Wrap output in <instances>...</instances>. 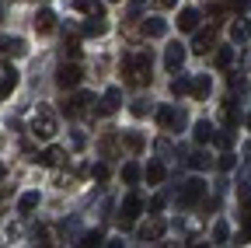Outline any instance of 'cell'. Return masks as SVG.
<instances>
[{
    "instance_id": "1",
    "label": "cell",
    "mask_w": 251,
    "mask_h": 248,
    "mask_svg": "<svg viewBox=\"0 0 251 248\" xmlns=\"http://www.w3.org/2000/svg\"><path fill=\"white\" fill-rule=\"evenodd\" d=\"M150 67H153V59L147 49H136V53H126L122 56V81L126 84H133V87H147L150 84Z\"/></svg>"
},
{
    "instance_id": "2",
    "label": "cell",
    "mask_w": 251,
    "mask_h": 248,
    "mask_svg": "<svg viewBox=\"0 0 251 248\" xmlns=\"http://www.w3.org/2000/svg\"><path fill=\"white\" fill-rule=\"evenodd\" d=\"M157 126L168 130V133H178V130H185V126H188V115H185V109L161 105V109H157Z\"/></svg>"
},
{
    "instance_id": "3",
    "label": "cell",
    "mask_w": 251,
    "mask_h": 248,
    "mask_svg": "<svg viewBox=\"0 0 251 248\" xmlns=\"http://www.w3.org/2000/svg\"><path fill=\"white\" fill-rule=\"evenodd\" d=\"M140 213H143V196H140V193H129V196L122 199V206H119V227L129 231V227L136 224Z\"/></svg>"
},
{
    "instance_id": "4",
    "label": "cell",
    "mask_w": 251,
    "mask_h": 248,
    "mask_svg": "<svg viewBox=\"0 0 251 248\" xmlns=\"http://www.w3.org/2000/svg\"><path fill=\"white\" fill-rule=\"evenodd\" d=\"M202 196H206V182H202V178H188L181 189H178V206H181V210H192Z\"/></svg>"
},
{
    "instance_id": "5",
    "label": "cell",
    "mask_w": 251,
    "mask_h": 248,
    "mask_svg": "<svg viewBox=\"0 0 251 248\" xmlns=\"http://www.w3.org/2000/svg\"><path fill=\"white\" fill-rule=\"evenodd\" d=\"M52 133H56V112L52 109H39L35 115H31V137L49 140Z\"/></svg>"
},
{
    "instance_id": "6",
    "label": "cell",
    "mask_w": 251,
    "mask_h": 248,
    "mask_svg": "<svg viewBox=\"0 0 251 248\" xmlns=\"http://www.w3.org/2000/svg\"><path fill=\"white\" fill-rule=\"evenodd\" d=\"M164 231H168L164 217L150 213V220H143V224L136 227V238H140V241H161V238H164Z\"/></svg>"
},
{
    "instance_id": "7",
    "label": "cell",
    "mask_w": 251,
    "mask_h": 248,
    "mask_svg": "<svg viewBox=\"0 0 251 248\" xmlns=\"http://www.w3.org/2000/svg\"><path fill=\"white\" fill-rule=\"evenodd\" d=\"M91 95H87V91H77V95L74 98H67V102H63V112H67L70 119H80V115H87L91 112Z\"/></svg>"
},
{
    "instance_id": "8",
    "label": "cell",
    "mask_w": 251,
    "mask_h": 248,
    "mask_svg": "<svg viewBox=\"0 0 251 248\" xmlns=\"http://www.w3.org/2000/svg\"><path fill=\"white\" fill-rule=\"evenodd\" d=\"M80 77H84V70H80L77 63H63V67L56 70V84H59V87H77Z\"/></svg>"
},
{
    "instance_id": "9",
    "label": "cell",
    "mask_w": 251,
    "mask_h": 248,
    "mask_svg": "<svg viewBox=\"0 0 251 248\" xmlns=\"http://www.w3.org/2000/svg\"><path fill=\"white\" fill-rule=\"evenodd\" d=\"M213 46H216V21H213V25L206 28V32H196V42H192V53H199V56H202V53H209Z\"/></svg>"
},
{
    "instance_id": "10",
    "label": "cell",
    "mask_w": 251,
    "mask_h": 248,
    "mask_svg": "<svg viewBox=\"0 0 251 248\" xmlns=\"http://www.w3.org/2000/svg\"><path fill=\"white\" fill-rule=\"evenodd\" d=\"M237 241H251V193L241 196V234Z\"/></svg>"
},
{
    "instance_id": "11",
    "label": "cell",
    "mask_w": 251,
    "mask_h": 248,
    "mask_svg": "<svg viewBox=\"0 0 251 248\" xmlns=\"http://www.w3.org/2000/svg\"><path fill=\"white\" fill-rule=\"evenodd\" d=\"M31 25H35V32H39V35H52V32H56V14H52L49 7H42Z\"/></svg>"
},
{
    "instance_id": "12",
    "label": "cell",
    "mask_w": 251,
    "mask_h": 248,
    "mask_svg": "<svg viewBox=\"0 0 251 248\" xmlns=\"http://www.w3.org/2000/svg\"><path fill=\"white\" fill-rule=\"evenodd\" d=\"M119 105H122V91L119 87H108L105 98H101V105H98V112L101 115H112V112H119Z\"/></svg>"
},
{
    "instance_id": "13",
    "label": "cell",
    "mask_w": 251,
    "mask_h": 248,
    "mask_svg": "<svg viewBox=\"0 0 251 248\" xmlns=\"http://www.w3.org/2000/svg\"><path fill=\"white\" fill-rule=\"evenodd\" d=\"M164 63H168V70L171 74H178L181 70V63H185V46H168V53H164Z\"/></svg>"
},
{
    "instance_id": "14",
    "label": "cell",
    "mask_w": 251,
    "mask_h": 248,
    "mask_svg": "<svg viewBox=\"0 0 251 248\" xmlns=\"http://www.w3.org/2000/svg\"><path fill=\"white\" fill-rule=\"evenodd\" d=\"M18 87V70L14 67H0V98H7Z\"/></svg>"
},
{
    "instance_id": "15",
    "label": "cell",
    "mask_w": 251,
    "mask_h": 248,
    "mask_svg": "<svg viewBox=\"0 0 251 248\" xmlns=\"http://www.w3.org/2000/svg\"><path fill=\"white\" fill-rule=\"evenodd\" d=\"M199 11L196 7H185L181 14H178V28H181V32H196V28H199Z\"/></svg>"
},
{
    "instance_id": "16",
    "label": "cell",
    "mask_w": 251,
    "mask_h": 248,
    "mask_svg": "<svg viewBox=\"0 0 251 248\" xmlns=\"http://www.w3.org/2000/svg\"><path fill=\"white\" fill-rule=\"evenodd\" d=\"M31 161H39V165H46V168H56V165L63 161V147H46V150L35 154Z\"/></svg>"
},
{
    "instance_id": "17",
    "label": "cell",
    "mask_w": 251,
    "mask_h": 248,
    "mask_svg": "<svg viewBox=\"0 0 251 248\" xmlns=\"http://www.w3.org/2000/svg\"><path fill=\"white\" fill-rule=\"evenodd\" d=\"M143 178H147V182H150V185H161V182H164V178H168V168H164V165H161V161H150V165H147V168H143Z\"/></svg>"
},
{
    "instance_id": "18",
    "label": "cell",
    "mask_w": 251,
    "mask_h": 248,
    "mask_svg": "<svg viewBox=\"0 0 251 248\" xmlns=\"http://www.w3.org/2000/svg\"><path fill=\"white\" fill-rule=\"evenodd\" d=\"M164 32H168L164 18H147V21H143V35H147V39H161Z\"/></svg>"
},
{
    "instance_id": "19",
    "label": "cell",
    "mask_w": 251,
    "mask_h": 248,
    "mask_svg": "<svg viewBox=\"0 0 251 248\" xmlns=\"http://www.w3.org/2000/svg\"><path fill=\"white\" fill-rule=\"evenodd\" d=\"M0 53L4 56H25L28 46H25V39H0Z\"/></svg>"
},
{
    "instance_id": "20",
    "label": "cell",
    "mask_w": 251,
    "mask_h": 248,
    "mask_svg": "<svg viewBox=\"0 0 251 248\" xmlns=\"http://www.w3.org/2000/svg\"><path fill=\"white\" fill-rule=\"evenodd\" d=\"M220 119H224V126H227V130H234V126H237V119H241L237 102H224V109H220Z\"/></svg>"
},
{
    "instance_id": "21",
    "label": "cell",
    "mask_w": 251,
    "mask_h": 248,
    "mask_svg": "<svg viewBox=\"0 0 251 248\" xmlns=\"http://www.w3.org/2000/svg\"><path fill=\"white\" fill-rule=\"evenodd\" d=\"M192 137H196V143H209V140L216 137V130L209 126V122H206V119H199V122H196V126H192Z\"/></svg>"
},
{
    "instance_id": "22",
    "label": "cell",
    "mask_w": 251,
    "mask_h": 248,
    "mask_svg": "<svg viewBox=\"0 0 251 248\" xmlns=\"http://www.w3.org/2000/svg\"><path fill=\"white\" fill-rule=\"evenodd\" d=\"M77 4H80V11L87 18H105V4H101V0H77Z\"/></svg>"
},
{
    "instance_id": "23",
    "label": "cell",
    "mask_w": 251,
    "mask_h": 248,
    "mask_svg": "<svg viewBox=\"0 0 251 248\" xmlns=\"http://www.w3.org/2000/svg\"><path fill=\"white\" fill-rule=\"evenodd\" d=\"M209 87H213V81H209L206 74L192 77V98H206V95H209Z\"/></svg>"
},
{
    "instance_id": "24",
    "label": "cell",
    "mask_w": 251,
    "mask_h": 248,
    "mask_svg": "<svg viewBox=\"0 0 251 248\" xmlns=\"http://www.w3.org/2000/svg\"><path fill=\"white\" fill-rule=\"evenodd\" d=\"M171 95H175V98L192 95V81H188V77H175V81H171Z\"/></svg>"
},
{
    "instance_id": "25",
    "label": "cell",
    "mask_w": 251,
    "mask_h": 248,
    "mask_svg": "<svg viewBox=\"0 0 251 248\" xmlns=\"http://www.w3.org/2000/svg\"><path fill=\"white\" fill-rule=\"evenodd\" d=\"M213 241H216V245H227V241H230V227H227V220H216V224H213Z\"/></svg>"
},
{
    "instance_id": "26",
    "label": "cell",
    "mask_w": 251,
    "mask_h": 248,
    "mask_svg": "<svg viewBox=\"0 0 251 248\" xmlns=\"http://www.w3.org/2000/svg\"><path fill=\"white\" fill-rule=\"evenodd\" d=\"M140 175H143V171H140V165H136V161H129V165H122V182H129V185H136V182H140Z\"/></svg>"
},
{
    "instance_id": "27",
    "label": "cell",
    "mask_w": 251,
    "mask_h": 248,
    "mask_svg": "<svg viewBox=\"0 0 251 248\" xmlns=\"http://www.w3.org/2000/svg\"><path fill=\"white\" fill-rule=\"evenodd\" d=\"M39 206V193H25L21 199H18V213H31Z\"/></svg>"
},
{
    "instance_id": "28",
    "label": "cell",
    "mask_w": 251,
    "mask_h": 248,
    "mask_svg": "<svg viewBox=\"0 0 251 248\" xmlns=\"http://www.w3.org/2000/svg\"><path fill=\"white\" fill-rule=\"evenodd\" d=\"M230 63H234V46H220V49H216V67L227 70Z\"/></svg>"
},
{
    "instance_id": "29",
    "label": "cell",
    "mask_w": 251,
    "mask_h": 248,
    "mask_svg": "<svg viewBox=\"0 0 251 248\" xmlns=\"http://www.w3.org/2000/svg\"><path fill=\"white\" fill-rule=\"evenodd\" d=\"M59 53H63V59H67V56H70V59H74V56H77V53H80V42H77V39H74V35H70V39H63V49H59Z\"/></svg>"
},
{
    "instance_id": "30",
    "label": "cell",
    "mask_w": 251,
    "mask_h": 248,
    "mask_svg": "<svg viewBox=\"0 0 251 248\" xmlns=\"http://www.w3.org/2000/svg\"><path fill=\"white\" fill-rule=\"evenodd\" d=\"M105 28H108V25H105L101 18H91V21L84 25V32H87V35H105Z\"/></svg>"
},
{
    "instance_id": "31",
    "label": "cell",
    "mask_w": 251,
    "mask_h": 248,
    "mask_svg": "<svg viewBox=\"0 0 251 248\" xmlns=\"http://www.w3.org/2000/svg\"><path fill=\"white\" fill-rule=\"evenodd\" d=\"M230 39H234V42H244V39H248V25H244L241 18H237L234 28H230Z\"/></svg>"
},
{
    "instance_id": "32",
    "label": "cell",
    "mask_w": 251,
    "mask_h": 248,
    "mask_svg": "<svg viewBox=\"0 0 251 248\" xmlns=\"http://www.w3.org/2000/svg\"><path fill=\"white\" fill-rule=\"evenodd\" d=\"M213 143H216V147H224V150H230V143H234V137H230V130L224 126V130H220V133L213 137Z\"/></svg>"
},
{
    "instance_id": "33",
    "label": "cell",
    "mask_w": 251,
    "mask_h": 248,
    "mask_svg": "<svg viewBox=\"0 0 251 248\" xmlns=\"http://www.w3.org/2000/svg\"><path fill=\"white\" fill-rule=\"evenodd\" d=\"M126 147H129L133 154H136V150H143V137H140V133H126Z\"/></svg>"
},
{
    "instance_id": "34",
    "label": "cell",
    "mask_w": 251,
    "mask_h": 248,
    "mask_svg": "<svg viewBox=\"0 0 251 248\" xmlns=\"http://www.w3.org/2000/svg\"><path fill=\"white\" fill-rule=\"evenodd\" d=\"M91 175H94V178H98V182H105V178L112 175V168H108L105 161H98V165H94V168H91Z\"/></svg>"
},
{
    "instance_id": "35",
    "label": "cell",
    "mask_w": 251,
    "mask_h": 248,
    "mask_svg": "<svg viewBox=\"0 0 251 248\" xmlns=\"http://www.w3.org/2000/svg\"><path fill=\"white\" fill-rule=\"evenodd\" d=\"M101 241H105V234H101V231H91V234H84L77 245H87V248H91V245H101Z\"/></svg>"
},
{
    "instance_id": "36",
    "label": "cell",
    "mask_w": 251,
    "mask_h": 248,
    "mask_svg": "<svg viewBox=\"0 0 251 248\" xmlns=\"http://www.w3.org/2000/svg\"><path fill=\"white\" fill-rule=\"evenodd\" d=\"M129 112H133V115H136V119H143V115H147V112H150V105H147V102H143V98H136V102H133V105H129Z\"/></svg>"
},
{
    "instance_id": "37",
    "label": "cell",
    "mask_w": 251,
    "mask_h": 248,
    "mask_svg": "<svg viewBox=\"0 0 251 248\" xmlns=\"http://www.w3.org/2000/svg\"><path fill=\"white\" fill-rule=\"evenodd\" d=\"M224 7L234 11V14H244L248 11V0H224Z\"/></svg>"
},
{
    "instance_id": "38",
    "label": "cell",
    "mask_w": 251,
    "mask_h": 248,
    "mask_svg": "<svg viewBox=\"0 0 251 248\" xmlns=\"http://www.w3.org/2000/svg\"><path fill=\"white\" fill-rule=\"evenodd\" d=\"M188 165H192V168H206V165H209V158L196 150V154H188Z\"/></svg>"
},
{
    "instance_id": "39",
    "label": "cell",
    "mask_w": 251,
    "mask_h": 248,
    "mask_svg": "<svg viewBox=\"0 0 251 248\" xmlns=\"http://www.w3.org/2000/svg\"><path fill=\"white\" fill-rule=\"evenodd\" d=\"M164 203H168V196H164V193H157V196L150 199V213H157V210H164Z\"/></svg>"
},
{
    "instance_id": "40",
    "label": "cell",
    "mask_w": 251,
    "mask_h": 248,
    "mask_svg": "<svg viewBox=\"0 0 251 248\" xmlns=\"http://www.w3.org/2000/svg\"><path fill=\"white\" fill-rule=\"evenodd\" d=\"M234 168V154H224V158H220V171H230Z\"/></svg>"
},
{
    "instance_id": "41",
    "label": "cell",
    "mask_w": 251,
    "mask_h": 248,
    "mask_svg": "<svg viewBox=\"0 0 251 248\" xmlns=\"http://www.w3.org/2000/svg\"><path fill=\"white\" fill-rule=\"evenodd\" d=\"M143 11V0H133V4H129V18H136Z\"/></svg>"
},
{
    "instance_id": "42",
    "label": "cell",
    "mask_w": 251,
    "mask_h": 248,
    "mask_svg": "<svg viewBox=\"0 0 251 248\" xmlns=\"http://www.w3.org/2000/svg\"><path fill=\"white\" fill-rule=\"evenodd\" d=\"M84 143H87V137H84V133L77 130V133H74V147H84Z\"/></svg>"
},
{
    "instance_id": "43",
    "label": "cell",
    "mask_w": 251,
    "mask_h": 248,
    "mask_svg": "<svg viewBox=\"0 0 251 248\" xmlns=\"http://www.w3.org/2000/svg\"><path fill=\"white\" fill-rule=\"evenodd\" d=\"M7 196H11V193L4 189V185H0V206H4V203H7Z\"/></svg>"
},
{
    "instance_id": "44",
    "label": "cell",
    "mask_w": 251,
    "mask_h": 248,
    "mask_svg": "<svg viewBox=\"0 0 251 248\" xmlns=\"http://www.w3.org/2000/svg\"><path fill=\"white\" fill-rule=\"evenodd\" d=\"M157 4H161V7H175V4H178V0H157Z\"/></svg>"
},
{
    "instance_id": "45",
    "label": "cell",
    "mask_w": 251,
    "mask_h": 248,
    "mask_svg": "<svg viewBox=\"0 0 251 248\" xmlns=\"http://www.w3.org/2000/svg\"><path fill=\"white\" fill-rule=\"evenodd\" d=\"M4 175H7V165H0V182H4Z\"/></svg>"
},
{
    "instance_id": "46",
    "label": "cell",
    "mask_w": 251,
    "mask_h": 248,
    "mask_svg": "<svg viewBox=\"0 0 251 248\" xmlns=\"http://www.w3.org/2000/svg\"><path fill=\"white\" fill-rule=\"evenodd\" d=\"M244 154H248V158H251V140H248V143H244Z\"/></svg>"
},
{
    "instance_id": "47",
    "label": "cell",
    "mask_w": 251,
    "mask_h": 248,
    "mask_svg": "<svg viewBox=\"0 0 251 248\" xmlns=\"http://www.w3.org/2000/svg\"><path fill=\"white\" fill-rule=\"evenodd\" d=\"M244 122H248V130H251V112H248V119H244Z\"/></svg>"
},
{
    "instance_id": "48",
    "label": "cell",
    "mask_w": 251,
    "mask_h": 248,
    "mask_svg": "<svg viewBox=\"0 0 251 248\" xmlns=\"http://www.w3.org/2000/svg\"><path fill=\"white\" fill-rule=\"evenodd\" d=\"M0 21H4V4H0Z\"/></svg>"
}]
</instances>
